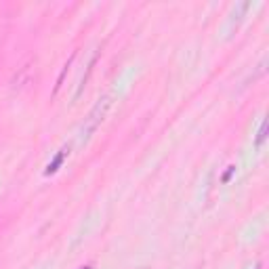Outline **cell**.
<instances>
[{"mask_svg": "<svg viewBox=\"0 0 269 269\" xmlns=\"http://www.w3.org/2000/svg\"><path fill=\"white\" fill-rule=\"evenodd\" d=\"M110 107H112V99L110 97H103V99H99L97 103H95V107L91 110V114L86 116L84 120V126H82V139H91V134L95 133L101 126V122L105 120L107 116V112H110Z\"/></svg>", "mask_w": 269, "mask_h": 269, "instance_id": "cell-1", "label": "cell"}, {"mask_svg": "<svg viewBox=\"0 0 269 269\" xmlns=\"http://www.w3.org/2000/svg\"><path fill=\"white\" fill-rule=\"evenodd\" d=\"M67 153H69V150H61L57 156L53 158V162H49V166H47V170H44V175H53V172H57L59 170V166L63 164V160L67 158Z\"/></svg>", "mask_w": 269, "mask_h": 269, "instance_id": "cell-2", "label": "cell"}, {"mask_svg": "<svg viewBox=\"0 0 269 269\" xmlns=\"http://www.w3.org/2000/svg\"><path fill=\"white\" fill-rule=\"evenodd\" d=\"M265 139H267V122L261 124V129H259V134H257V141H254V145L261 147L265 143Z\"/></svg>", "mask_w": 269, "mask_h": 269, "instance_id": "cell-3", "label": "cell"}, {"mask_svg": "<svg viewBox=\"0 0 269 269\" xmlns=\"http://www.w3.org/2000/svg\"><path fill=\"white\" fill-rule=\"evenodd\" d=\"M234 172H235V166H229V170L225 172V175H223V183H227L229 179H232V175H234Z\"/></svg>", "mask_w": 269, "mask_h": 269, "instance_id": "cell-4", "label": "cell"}]
</instances>
